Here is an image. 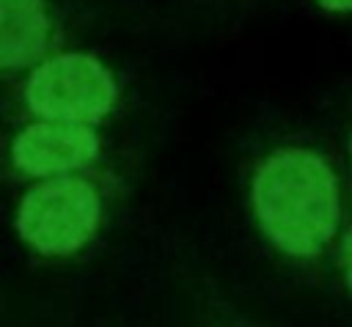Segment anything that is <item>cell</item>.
Segmentation results:
<instances>
[{
	"label": "cell",
	"mask_w": 352,
	"mask_h": 327,
	"mask_svg": "<svg viewBox=\"0 0 352 327\" xmlns=\"http://www.w3.org/2000/svg\"><path fill=\"white\" fill-rule=\"evenodd\" d=\"M116 82L110 71L82 52H66L36 66L25 85V99L44 121L94 124L116 104Z\"/></svg>",
	"instance_id": "obj_3"
},
{
	"label": "cell",
	"mask_w": 352,
	"mask_h": 327,
	"mask_svg": "<svg viewBox=\"0 0 352 327\" xmlns=\"http://www.w3.org/2000/svg\"><path fill=\"white\" fill-rule=\"evenodd\" d=\"M99 151V137L85 124L69 121H38L25 126L14 146V165L30 176L69 173L91 162Z\"/></svg>",
	"instance_id": "obj_4"
},
{
	"label": "cell",
	"mask_w": 352,
	"mask_h": 327,
	"mask_svg": "<svg viewBox=\"0 0 352 327\" xmlns=\"http://www.w3.org/2000/svg\"><path fill=\"white\" fill-rule=\"evenodd\" d=\"M50 16L41 0H0V69H22L41 58Z\"/></svg>",
	"instance_id": "obj_5"
},
{
	"label": "cell",
	"mask_w": 352,
	"mask_h": 327,
	"mask_svg": "<svg viewBox=\"0 0 352 327\" xmlns=\"http://www.w3.org/2000/svg\"><path fill=\"white\" fill-rule=\"evenodd\" d=\"M324 11H336V14H349L352 11V0H316Z\"/></svg>",
	"instance_id": "obj_7"
},
{
	"label": "cell",
	"mask_w": 352,
	"mask_h": 327,
	"mask_svg": "<svg viewBox=\"0 0 352 327\" xmlns=\"http://www.w3.org/2000/svg\"><path fill=\"white\" fill-rule=\"evenodd\" d=\"M349 157H352V137H349Z\"/></svg>",
	"instance_id": "obj_8"
},
{
	"label": "cell",
	"mask_w": 352,
	"mask_h": 327,
	"mask_svg": "<svg viewBox=\"0 0 352 327\" xmlns=\"http://www.w3.org/2000/svg\"><path fill=\"white\" fill-rule=\"evenodd\" d=\"M99 225V195L82 179H52L25 192L16 231L44 256H69Z\"/></svg>",
	"instance_id": "obj_2"
},
{
	"label": "cell",
	"mask_w": 352,
	"mask_h": 327,
	"mask_svg": "<svg viewBox=\"0 0 352 327\" xmlns=\"http://www.w3.org/2000/svg\"><path fill=\"white\" fill-rule=\"evenodd\" d=\"M338 264H341V275H344V286L352 294V225H346V231L341 234V245H338Z\"/></svg>",
	"instance_id": "obj_6"
},
{
	"label": "cell",
	"mask_w": 352,
	"mask_h": 327,
	"mask_svg": "<svg viewBox=\"0 0 352 327\" xmlns=\"http://www.w3.org/2000/svg\"><path fill=\"white\" fill-rule=\"evenodd\" d=\"M239 327H250V324H239Z\"/></svg>",
	"instance_id": "obj_9"
},
{
	"label": "cell",
	"mask_w": 352,
	"mask_h": 327,
	"mask_svg": "<svg viewBox=\"0 0 352 327\" xmlns=\"http://www.w3.org/2000/svg\"><path fill=\"white\" fill-rule=\"evenodd\" d=\"M256 220L267 239L292 258L319 256L341 225V190L330 162L302 146L261 159L250 184Z\"/></svg>",
	"instance_id": "obj_1"
}]
</instances>
